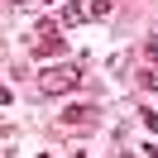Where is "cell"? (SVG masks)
<instances>
[{
	"label": "cell",
	"instance_id": "obj_1",
	"mask_svg": "<svg viewBox=\"0 0 158 158\" xmlns=\"http://www.w3.org/2000/svg\"><path fill=\"white\" fill-rule=\"evenodd\" d=\"M77 86H81V67H72V62H53V67L39 72V91L43 96H67Z\"/></svg>",
	"mask_w": 158,
	"mask_h": 158
},
{
	"label": "cell",
	"instance_id": "obj_2",
	"mask_svg": "<svg viewBox=\"0 0 158 158\" xmlns=\"http://www.w3.org/2000/svg\"><path fill=\"white\" fill-rule=\"evenodd\" d=\"M34 58H62V53H67V39H62V24L58 19H48V24H39V29H34Z\"/></svg>",
	"mask_w": 158,
	"mask_h": 158
},
{
	"label": "cell",
	"instance_id": "obj_3",
	"mask_svg": "<svg viewBox=\"0 0 158 158\" xmlns=\"http://www.w3.org/2000/svg\"><path fill=\"white\" fill-rule=\"evenodd\" d=\"M96 115H101V110L91 106V101H81V106H67V110H62L58 125H62V129H91V125H96Z\"/></svg>",
	"mask_w": 158,
	"mask_h": 158
},
{
	"label": "cell",
	"instance_id": "obj_4",
	"mask_svg": "<svg viewBox=\"0 0 158 158\" xmlns=\"http://www.w3.org/2000/svg\"><path fill=\"white\" fill-rule=\"evenodd\" d=\"M81 19H91V10H81V5H62V10H58L62 29H72V24H81Z\"/></svg>",
	"mask_w": 158,
	"mask_h": 158
},
{
	"label": "cell",
	"instance_id": "obj_5",
	"mask_svg": "<svg viewBox=\"0 0 158 158\" xmlns=\"http://www.w3.org/2000/svg\"><path fill=\"white\" fill-rule=\"evenodd\" d=\"M86 10H91V19H110L115 15V0H91Z\"/></svg>",
	"mask_w": 158,
	"mask_h": 158
},
{
	"label": "cell",
	"instance_id": "obj_6",
	"mask_svg": "<svg viewBox=\"0 0 158 158\" xmlns=\"http://www.w3.org/2000/svg\"><path fill=\"white\" fill-rule=\"evenodd\" d=\"M144 58H148V62L158 67V34H153V39H144Z\"/></svg>",
	"mask_w": 158,
	"mask_h": 158
},
{
	"label": "cell",
	"instance_id": "obj_7",
	"mask_svg": "<svg viewBox=\"0 0 158 158\" xmlns=\"http://www.w3.org/2000/svg\"><path fill=\"white\" fill-rule=\"evenodd\" d=\"M144 86H148V91H158V67H148V72H144Z\"/></svg>",
	"mask_w": 158,
	"mask_h": 158
},
{
	"label": "cell",
	"instance_id": "obj_8",
	"mask_svg": "<svg viewBox=\"0 0 158 158\" xmlns=\"http://www.w3.org/2000/svg\"><path fill=\"white\" fill-rule=\"evenodd\" d=\"M144 158H158V144H144Z\"/></svg>",
	"mask_w": 158,
	"mask_h": 158
},
{
	"label": "cell",
	"instance_id": "obj_9",
	"mask_svg": "<svg viewBox=\"0 0 158 158\" xmlns=\"http://www.w3.org/2000/svg\"><path fill=\"white\" fill-rule=\"evenodd\" d=\"M39 5H62V0H39Z\"/></svg>",
	"mask_w": 158,
	"mask_h": 158
},
{
	"label": "cell",
	"instance_id": "obj_10",
	"mask_svg": "<svg viewBox=\"0 0 158 158\" xmlns=\"http://www.w3.org/2000/svg\"><path fill=\"white\" fill-rule=\"evenodd\" d=\"M39 158H48V153H39Z\"/></svg>",
	"mask_w": 158,
	"mask_h": 158
}]
</instances>
